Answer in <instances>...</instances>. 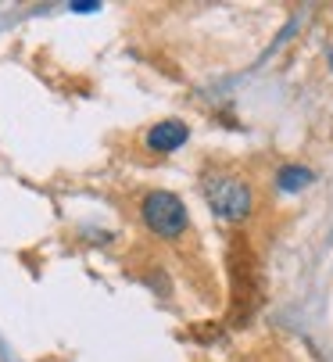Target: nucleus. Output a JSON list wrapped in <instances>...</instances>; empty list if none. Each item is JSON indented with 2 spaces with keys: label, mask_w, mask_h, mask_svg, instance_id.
Segmentation results:
<instances>
[{
  "label": "nucleus",
  "mask_w": 333,
  "mask_h": 362,
  "mask_svg": "<svg viewBox=\"0 0 333 362\" xmlns=\"http://www.w3.org/2000/svg\"><path fill=\"white\" fill-rule=\"evenodd\" d=\"M276 183H280L284 190H301L305 183H312V173H308L305 165H287V169H280Z\"/></svg>",
  "instance_id": "obj_4"
},
{
  "label": "nucleus",
  "mask_w": 333,
  "mask_h": 362,
  "mask_svg": "<svg viewBox=\"0 0 333 362\" xmlns=\"http://www.w3.org/2000/svg\"><path fill=\"white\" fill-rule=\"evenodd\" d=\"M140 216L158 237H180L187 230V209H183V201L169 190L147 194L144 204H140Z\"/></svg>",
  "instance_id": "obj_2"
},
{
  "label": "nucleus",
  "mask_w": 333,
  "mask_h": 362,
  "mask_svg": "<svg viewBox=\"0 0 333 362\" xmlns=\"http://www.w3.org/2000/svg\"><path fill=\"white\" fill-rule=\"evenodd\" d=\"M187 136H190V129H187L180 119H169V122H158V126L147 133V147H151V151H176V147L187 144Z\"/></svg>",
  "instance_id": "obj_3"
},
{
  "label": "nucleus",
  "mask_w": 333,
  "mask_h": 362,
  "mask_svg": "<svg viewBox=\"0 0 333 362\" xmlns=\"http://www.w3.org/2000/svg\"><path fill=\"white\" fill-rule=\"evenodd\" d=\"M100 4L97 0H79V4H72V11H97Z\"/></svg>",
  "instance_id": "obj_5"
},
{
  "label": "nucleus",
  "mask_w": 333,
  "mask_h": 362,
  "mask_svg": "<svg viewBox=\"0 0 333 362\" xmlns=\"http://www.w3.org/2000/svg\"><path fill=\"white\" fill-rule=\"evenodd\" d=\"M204 197L211 204V212L230 219V223H240L251 216V187L244 180H233V176H208L204 180Z\"/></svg>",
  "instance_id": "obj_1"
}]
</instances>
